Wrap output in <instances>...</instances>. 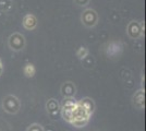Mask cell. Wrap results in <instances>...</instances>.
I'll list each match as a JSON object with an SVG mask.
<instances>
[{
    "label": "cell",
    "mask_w": 146,
    "mask_h": 131,
    "mask_svg": "<svg viewBox=\"0 0 146 131\" xmlns=\"http://www.w3.org/2000/svg\"><path fill=\"white\" fill-rule=\"evenodd\" d=\"M91 115L87 112L84 107L81 105V103L78 102L76 103V106L74 108L72 114V121H71V125H73L76 128H82V127H85L90 120Z\"/></svg>",
    "instance_id": "1"
},
{
    "label": "cell",
    "mask_w": 146,
    "mask_h": 131,
    "mask_svg": "<svg viewBox=\"0 0 146 131\" xmlns=\"http://www.w3.org/2000/svg\"><path fill=\"white\" fill-rule=\"evenodd\" d=\"M20 107H21V104H20V100L13 96V95H8L3 98V102H2V108L5 109V112H7L8 114H17V112L20 110Z\"/></svg>",
    "instance_id": "2"
},
{
    "label": "cell",
    "mask_w": 146,
    "mask_h": 131,
    "mask_svg": "<svg viewBox=\"0 0 146 131\" xmlns=\"http://www.w3.org/2000/svg\"><path fill=\"white\" fill-rule=\"evenodd\" d=\"M76 103L78 102H75L73 98H66L61 106V116L69 124H71L72 121V114L76 106Z\"/></svg>",
    "instance_id": "3"
},
{
    "label": "cell",
    "mask_w": 146,
    "mask_h": 131,
    "mask_svg": "<svg viewBox=\"0 0 146 131\" xmlns=\"http://www.w3.org/2000/svg\"><path fill=\"white\" fill-rule=\"evenodd\" d=\"M61 93L66 98H72L74 96V94H75V86L71 82L64 83L61 87Z\"/></svg>",
    "instance_id": "4"
},
{
    "label": "cell",
    "mask_w": 146,
    "mask_h": 131,
    "mask_svg": "<svg viewBox=\"0 0 146 131\" xmlns=\"http://www.w3.org/2000/svg\"><path fill=\"white\" fill-rule=\"evenodd\" d=\"M144 91L140 90L136 93L134 94L133 96V105L137 109H143L144 108Z\"/></svg>",
    "instance_id": "5"
},
{
    "label": "cell",
    "mask_w": 146,
    "mask_h": 131,
    "mask_svg": "<svg viewBox=\"0 0 146 131\" xmlns=\"http://www.w3.org/2000/svg\"><path fill=\"white\" fill-rule=\"evenodd\" d=\"M83 21H84V23L86 25L92 26V25H94L96 23L97 15H96V13L94 12L93 10H87V11H85L84 15H83Z\"/></svg>",
    "instance_id": "6"
},
{
    "label": "cell",
    "mask_w": 146,
    "mask_h": 131,
    "mask_svg": "<svg viewBox=\"0 0 146 131\" xmlns=\"http://www.w3.org/2000/svg\"><path fill=\"white\" fill-rule=\"evenodd\" d=\"M36 19H35V17L34 15H32V14H27V15H25L24 19H23V25H24L25 29H27V30H33L35 26H36Z\"/></svg>",
    "instance_id": "7"
},
{
    "label": "cell",
    "mask_w": 146,
    "mask_h": 131,
    "mask_svg": "<svg viewBox=\"0 0 146 131\" xmlns=\"http://www.w3.org/2000/svg\"><path fill=\"white\" fill-rule=\"evenodd\" d=\"M80 103H81V105L85 108L86 110H87V112L90 114V115H92L93 112H94V110H95V104H94V102L91 100V98H83L82 100H80Z\"/></svg>",
    "instance_id": "8"
},
{
    "label": "cell",
    "mask_w": 146,
    "mask_h": 131,
    "mask_svg": "<svg viewBox=\"0 0 146 131\" xmlns=\"http://www.w3.org/2000/svg\"><path fill=\"white\" fill-rule=\"evenodd\" d=\"M46 106H47V109H48L49 112H56V110L59 109V108H58L59 105H58V103H57L55 100H49Z\"/></svg>",
    "instance_id": "9"
},
{
    "label": "cell",
    "mask_w": 146,
    "mask_h": 131,
    "mask_svg": "<svg viewBox=\"0 0 146 131\" xmlns=\"http://www.w3.org/2000/svg\"><path fill=\"white\" fill-rule=\"evenodd\" d=\"M24 73L29 78L33 76V75L35 74V68H34V66L33 65H26L24 68Z\"/></svg>",
    "instance_id": "10"
},
{
    "label": "cell",
    "mask_w": 146,
    "mask_h": 131,
    "mask_svg": "<svg viewBox=\"0 0 146 131\" xmlns=\"http://www.w3.org/2000/svg\"><path fill=\"white\" fill-rule=\"evenodd\" d=\"M26 131H45L44 130V128L42 127L40 125H38V124H33V125H31Z\"/></svg>",
    "instance_id": "11"
},
{
    "label": "cell",
    "mask_w": 146,
    "mask_h": 131,
    "mask_svg": "<svg viewBox=\"0 0 146 131\" xmlns=\"http://www.w3.org/2000/svg\"><path fill=\"white\" fill-rule=\"evenodd\" d=\"M87 55V49L86 48H81V49L78 51V56L80 58H84V57Z\"/></svg>",
    "instance_id": "12"
},
{
    "label": "cell",
    "mask_w": 146,
    "mask_h": 131,
    "mask_svg": "<svg viewBox=\"0 0 146 131\" xmlns=\"http://www.w3.org/2000/svg\"><path fill=\"white\" fill-rule=\"evenodd\" d=\"M2 73V63H1V60H0V74Z\"/></svg>",
    "instance_id": "13"
}]
</instances>
